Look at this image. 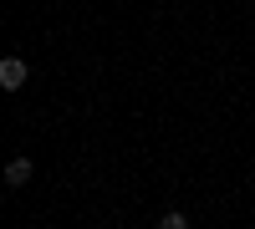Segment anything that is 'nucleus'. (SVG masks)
Returning a JSON list of instances; mask_svg holds the SVG:
<instances>
[{"instance_id":"nucleus-1","label":"nucleus","mask_w":255,"mask_h":229,"mask_svg":"<svg viewBox=\"0 0 255 229\" xmlns=\"http://www.w3.org/2000/svg\"><path fill=\"white\" fill-rule=\"evenodd\" d=\"M26 61H20V56H5V61H0V87H5V92H20V87H26Z\"/></svg>"},{"instance_id":"nucleus-2","label":"nucleus","mask_w":255,"mask_h":229,"mask_svg":"<svg viewBox=\"0 0 255 229\" xmlns=\"http://www.w3.org/2000/svg\"><path fill=\"white\" fill-rule=\"evenodd\" d=\"M5 183H10V189L31 183V158H10V163H5Z\"/></svg>"},{"instance_id":"nucleus-3","label":"nucleus","mask_w":255,"mask_h":229,"mask_svg":"<svg viewBox=\"0 0 255 229\" xmlns=\"http://www.w3.org/2000/svg\"><path fill=\"white\" fill-rule=\"evenodd\" d=\"M158 229H189V219H184V214H179V209H168V214H163V219H158Z\"/></svg>"}]
</instances>
